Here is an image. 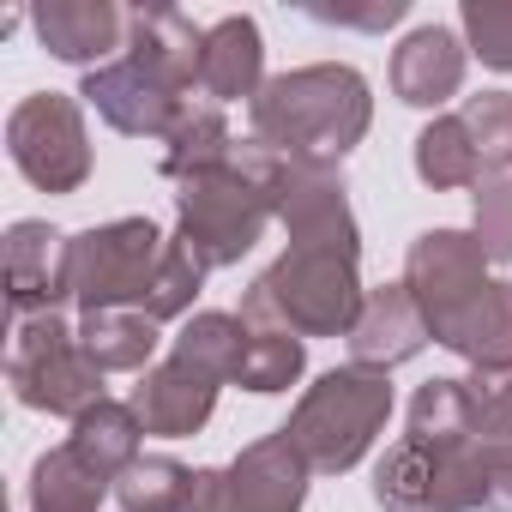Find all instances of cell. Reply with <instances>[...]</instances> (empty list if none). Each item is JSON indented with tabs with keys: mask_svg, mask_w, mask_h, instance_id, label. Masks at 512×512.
<instances>
[{
	"mask_svg": "<svg viewBox=\"0 0 512 512\" xmlns=\"http://www.w3.org/2000/svg\"><path fill=\"white\" fill-rule=\"evenodd\" d=\"M79 97H85L115 133H127V139H169V133L181 127V115L193 109V97H175L169 85H157L151 73H139L127 55L109 61V67H97V73H85Z\"/></svg>",
	"mask_w": 512,
	"mask_h": 512,
	"instance_id": "7c38bea8",
	"label": "cell"
},
{
	"mask_svg": "<svg viewBox=\"0 0 512 512\" xmlns=\"http://www.w3.org/2000/svg\"><path fill=\"white\" fill-rule=\"evenodd\" d=\"M79 350L103 374H145L157 356V320L145 308H103L79 320Z\"/></svg>",
	"mask_w": 512,
	"mask_h": 512,
	"instance_id": "d6986e66",
	"label": "cell"
},
{
	"mask_svg": "<svg viewBox=\"0 0 512 512\" xmlns=\"http://www.w3.org/2000/svg\"><path fill=\"white\" fill-rule=\"evenodd\" d=\"M7 151L13 169L43 187V193H79L91 181V133H85V109L79 97L61 91H37L7 115Z\"/></svg>",
	"mask_w": 512,
	"mask_h": 512,
	"instance_id": "ba28073f",
	"label": "cell"
},
{
	"mask_svg": "<svg viewBox=\"0 0 512 512\" xmlns=\"http://www.w3.org/2000/svg\"><path fill=\"white\" fill-rule=\"evenodd\" d=\"M284 175H290V157H278L260 139H235V151L217 169L181 181V193H175V211H181L175 241L205 272L241 266V253H253V241H260L266 223L278 217Z\"/></svg>",
	"mask_w": 512,
	"mask_h": 512,
	"instance_id": "6da1fadb",
	"label": "cell"
},
{
	"mask_svg": "<svg viewBox=\"0 0 512 512\" xmlns=\"http://www.w3.org/2000/svg\"><path fill=\"white\" fill-rule=\"evenodd\" d=\"M464 133L482 157V175H506L512 169V91H482V97H464Z\"/></svg>",
	"mask_w": 512,
	"mask_h": 512,
	"instance_id": "83f0119b",
	"label": "cell"
},
{
	"mask_svg": "<svg viewBox=\"0 0 512 512\" xmlns=\"http://www.w3.org/2000/svg\"><path fill=\"white\" fill-rule=\"evenodd\" d=\"M229 151H235V133H229L223 109H217V103H193V109L181 115V127L163 139V175L181 187V181L217 169Z\"/></svg>",
	"mask_w": 512,
	"mask_h": 512,
	"instance_id": "7402d4cb",
	"label": "cell"
},
{
	"mask_svg": "<svg viewBox=\"0 0 512 512\" xmlns=\"http://www.w3.org/2000/svg\"><path fill=\"white\" fill-rule=\"evenodd\" d=\"M320 25H356V31H386L404 19V0H374V7H308Z\"/></svg>",
	"mask_w": 512,
	"mask_h": 512,
	"instance_id": "d6a6232c",
	"label": "cell"
},
{
	"mask_svg": "<svg viewBox=\"0 0 512 512\" xmlns=\"http://www.w3.org/2000/svg\"><path fill=\"white\" fill-rule=\"evenodd\" d=\"M476 241L494 266H512V175L476 187Z\"/></svg>",
	"mask_w": 512,
	"mask_h": 512,
	"instance_id": "1f68e13d",
	"label": "cell"
},
{
	"mask_svg": "<svg viewBox=\"0 0 512 512\" xmlns=\"http://www.w3.org/2000/svg\"><path fill=\"white\" fill-rule=\"evenodd\" d=\"M199 284H205V266L193 260L181 241H169V247H163V266H157V278H151V290H145L139 308H145L157 326H163V320H181V314L193 308Z\"/></svg>",
	"mask_w": 512,
	"mask_h": 512,
	"instance_id": "f1b7e54d",
	"label": "cell"
},
{
	"mask_svg": "<svg viewBox=\"0 0 512 512\" xmlns=\"http://www.w3.org/2000/svg\"><path fill=\"white\" fill-rule=\"evenodd\" d=\"M374 500L386 512H482L488 476H482L476 434L452 440V446H428V440L404 434L374 464Z\"/></svg>",
	"mask_w": 512,
	"mask_h": 512,
	"instance_id": "8992f818",
	"label": "cell"
},
{
	"mask_svg": "<svg viewBox=\"0 0 512 512\" xmlns=\"http://www.w3.org/2000/svg\"><path fill=\"white\" fill-rule=\"evenodd\" d=\"M163 235L151 217H115V223H91L85 235H73V302L85 314L103 308H139L157 266H163Z\"/></svg>",
	"mask_w": 512,
	"mask_h": 512,
	"instance_id": "52a82bcc",
	"label": "cell"
},
{
	"mask_svg": "<svg viewBox=\"0 0 512 512\" xmlns=\"http://www.w3.org/2000/svg\"><path fill=\"white\" fill-rule=\"evenodd\" d=\"M470 416H476L470 380H428L410 398V440H428V446L470 440Z\"/></svg>",
	"mask_w": 512,
	"mask_h": 512,
	"instance_id": "484cf974",
	"label": "cell"
},
{
	"mask_svg": "<svg viewBox=\"0 0 512 512\" xmlns=\"http://www.w3.org/2000/svg\"><path fill=\"white\" fill-rule=\"evenodd\" d=\"M73 302V235H61L43 217H25L7 229V314H61Z\"/></svg>",
	"mask_w": 512,
	"mask_h": 512,
	"instance_id": "30bf717a",
	"label": "cell"
},
{
	"mask_svg": "<svg viewBox=\"0 0 512 512\" xmlns=\"http://www.w3.org/2000/svg\"><path fill=\"white\" fill-rule=\"evenodd\" d=\"M217 386H223V380H211L205 368L169 356V362H157V368L139 374V386H133L127 404H133V416H139L145 434L187 440V434H199V428L211 422V410H217Z\"/></svg>",
	"mask_w": 512,
	"mask_h": 512,
	"instance_id": "5bb4252c",
	"label": "cell"
},
{
	"mask_svg": "<svg viewBox=\"0 0 512 512\" xmlns=\"http://www.w3.org/2000/svg\"><path fill=\"white\" fill-rule=\"evenodd\" d=\"M7 386H13V398L25 410L67 416V422H79L85 410L103 404V368L79 350V326H67L61 314L13 320Z\"/></svg>",
	"mask_w": 512,
	"mask_h": 512,
	"instance_id": "5b68a950",
	"label": "cell"
},
{
	"mask_svg": "<svg viewBox=\"0 0 512 512\" xmlns=\"http://www.w3.org/2000/svg\"><path fill=\"white\" fill-rule=\"evenodd\" d=\"M308 458L290 446V434H266L241 446L235 464L223 470H199L193 476V494L181 512H302L308 500Z\"/></svg>",
	"mask_w": 512,
	"mask_h": 512,
	"instance_id": "9c48e42d",
	"label": "cell"
},
{
	"mask_svg": "<svg viewBox=\"0 0 512 512\" xmlns=\"http://www.w3.org/2000/svg\"><path fill=\"white\" fill-rule=\"evenodd\" d=\"M139 416H133V404H115V398H103L97 410H85L79 422H73V434H67V452L85 464V470H97L103 482H121V470L139 458Z\"/></svg>",
	"mask_w": 512,
	"mask_h": 512,
	"instance_id": "ffe728a7",
	"label": "cell"
},
{
	"mask_svg": "<svg viewBox=\"0 0 512 512\" xmlns=\"http://www.w3.org/2000/svg\"><path fill=\"white\" fill-rule=\"evenodd\" d=\"M31 25H37L43 49H49L55 61L91 67V73H97V61H103L109 49H121V31H127L121 7H109V0H43V7L31 13ZM103 67H109V61H103Z\"/></svg>",
	"mask_w": 512,
	"mask_h": 512,
	"instance_id": "e0dca14e",
	"label": "cell"
},
{
	"mask_svg": "<svg viewBox=\"0 0 512 512\" xmlns=\"http://www.w3.org/2000/svg\"><path fill=\"white\" fill-rule=\"evenodd\" d=\"M247 115H253V139L290 163H344L368 139L374 97L356 67L320 61V67L266 79V91L247 103Z\"/></svg>",
	"mask_w": 512,
	"mask_h": 512,
	"instance_id": "7a4b0ae2",
	"label": "cell"
},
{
	"mask_svg": "<svg viewBox=\"0 0 512 512\" xmlns=\"http://www.w3.org/2000/svg\"><path fill=\"white\" fill-rule=\"evenodd\" d=\"M428 344V320L416 308V296L404 284H380L368 290L356 326H350V368H374V374H392L398 362H410L416 350Z\"/></svg>",
	"mask_w": 512,
	"mask_h": 512,
	"instance_id": "9a60e30c",
	"label": "cell"
},
{
	"mask_svg": "<svg viewBox=\"0 0 512 512\" xmlns=\"http://www.w3.org/2000/svg\"><path fill=\"white\" fill-rule=\"evenodd\" d=\"M362 253L344 247H284L241 296L247 326H278L290 338H350L368 290H362Z\"/></svg>",
	"mask_w": 512,
	"mask_h": 512,
	"instance_id": "3957f363",
	"label": "cell"
},
{
	"mask_svg": "<svg viewBox=\"0 0 512 512\" xmlns=\"http://www.w3.org/2000/svg\"><path fill=\"white\" fill-rule=\"evenodd\" d=\"M416 175H422L434 193H446V187H476V181H482V157H476V145H470V133H464L458 115H434V121L416 133Z\"/></svg>",
	"mask_w": 512,
	"mask_h": 512,
	"instance_id": "603a6c76",
	"label": "cell"
},
{
	"mask_svg": "<svg viewBox=\"0 0 512 512\" xmlns=\"http://www.w3.org/2000/svg\"><path fill=\"white\" fill-rule=\"evenodd\" d=\"M464 61H470V49H464L446 25L410 31V37L392 49V91H398V103H410V109H440L446 97H458Z\"/></svg>",
	"mask_w": 512,
	"mask_h": 512,
	"instance_id": "2e32d148",
	"label": "cell"
},
{
	"mask_svg": "<svg viewBox=\"0 0 512 512\" xmlns=\"http://www.w3.org/2000/svg\"><path fill=\"white\" fill-rule=\"evenodd\" d=\"M302 368H308L302 338H290V332H278V326H247V320H241V356H235V380H229V386L272 398V392H290V386L302 380Z\"/></svg>",
	"mask_w": 512,
	"mask_h": 512,
	"instance_id": "44dd1931",
	"label": "cell"
},
{
	"mask_svg": "<svg viewBox=\"0 0 512 512\" xmlns=\"http://www.w3.org/2000/svg\"><path fill=\"white\" fill-rule=\"evenodd\" d=\"M193 476L199 470H187L169 452H139L115 482V500H121V512H181L193 494Z\"/></svg>",
	"mask_w": 512,
	"mask_h": 512,
	"instance_id": "d4e9b609",
	"label": "cell"
},
{
	"mask_svg": "<svg viewBox=\"0 0 512 512\" xmlns=\"http://www.w3.org/2000/svg\"><path fill=\"white\" fill-rule=\"evenodd\" d=\"M169 356H181V362H193V368H205L211 380L229 386L235 380V356H241V314H193Z\"/></svg>",
	"mask_w": 512,
	"mask_h": 512,
	"instance_id": "4316f807",
	"label": "cell"
},
{
	"mask_svg": "<svg viewBox=\"0 0 512 512\" xmlns=\"http://www.w3.org/2000/svg\"><path fill=\"white\" fill-rule=\"evenodd\" d=\"M278 223H284L290 247H344V253H362V229H356L350 187H344L338 163H290L284 199H278Z\"/></svg>",
	"mask_w": 512,
	"mask_h": 512,
	"instance_id": "8fae6325",
	"label": "cell"
},
{
	"mask_svg": "<svg viewBox=\"0 0 512 512\" xmlns=\"http://www.w3.org/2000/svg\"><path fill=\"white\" fill-rule=\"evenodd\" d=\"M127 61L169 85L175 97L199 91V61H205V31L181 7H133L127 13Z\"/></svg>",
	"mask_w": 512,
	"mask_h": 512,
	"instance_id": "4fadbf2b",
	"label": "cell"
},
{
	"mask_svg": "<svg viewBox=\"0 0 512 512\" xmlns=\"http://www.w3.org/2000/svg\"><path fill=\"white\" fill-rule=\"evenodd\" d=\"M470 434L482 452H512V374H470Z\"/></svg>",
	"mask_w": 512,
	"mask_h": 512,
	"instance_id": "4dcf8cb0",
	"label": "cell"
},
{
	"mask_svg": "<svg viewBox=\"0 0 512 512\" xmlns=\"http://www.w3.org/2000/svg\"><path fill=\"white\" fill-rule=\"evenodd\" d=\"M464 43L482 67L512 73V0H464Z\"/></svg>",
	"mask_w": 512,
	"mask_h": 512,
	"instance_id": "f546056e",
	"label": "cell"
},
{
	"mask_svg": "<svg viewBox=\"0 0 512 512\" xmlns=\"http://www.w3.org/2000/svg\"><path fill=\"white\" fill-rule=\"evenodd\" d=\"M386 416H392V380L386 374H374V368H332V374H320L302 392V404L284 422V434L308 458L314 476H344V470H356L368 458V446L380 440Z\"/></svg>",
	"mask_w": 512,
	"mask_h": 512,
	"instance_id": "277c9868",
	"label": "cell"
},
{
	"mask_svg": "<svg viewBox=\"0 0 512 512\" xmlns=\"http://www.w3.org/2000/svg\"><path fill=\"white\" fill-rule=\"evenodd\" d=\"M199 91L223 109V103H253L266 91V43H260V25L247 13L235 19H217L205 31V61H199Z\"/></svg>",
	"mask_w": 512,
	"mask_h": 512,
	"instance_id": "ac0fdd59",
	"label": "cell"
},
{
	"mask_svg": "<svg viewBox=\"0 0 512 512\" xmlns=\"http://www.w3.org/2000/svg\"><path fill=\"white\" fill-rule=\"evenodd\" d=\"M103 494H115V482L85 470L67 446L43 452L37 470H31V512H97Z\"/></svg>",
	"mask_w": 512,
	"mask_h": 512,
	"instance_id": "cb8c5ba5",
	"label": "cell"
}]
</instances>
